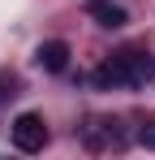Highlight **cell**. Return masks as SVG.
I'll return each mask as SVG.
<instances>
[{
	"label": "cell",
	"instance_id": "obj_4",
	"mask_svg": "<svg viewBox=\"0 0 155 160\" xmlns=\"http://www.w3.org/2000/svg\"><path fill=\"white\" fill-rule=\"evenodd\" d=\"M91 18H95L99 26H108V30H121L129 22V13L121 4H112V0H91Z\"/></svg>",
	"mask_w": 155,
	"mask_h": 160
},
{
	"label": "cell",
	"instance_id": "obj_3",
	"mask_svg": "<svg viewBox=\"0 0 155 160\" xmlns=\"http://www.w3.org/2000/svg\"><path fill=\"white\" fill-rule=\"evenodd\" d=\"M116 61H121V74H125V87H138V82H147V78H151V61H147L142 52H121Z\"/></svg>",
	"mask_w": 155,
	"mask_h": 160
},
{
	"label": "cell",
	"instance_id": "obj_5",
	"mask_svg": "<svg viewBox=\"0 0 155 160\" xmlns=\"http://www.w3.org/2000/svg\"><path fill=\"white\" fill-rule=\"evenodd\" d=\"M95 87H125V74H121V61H116V56L103 61L99 69H95Z\"/></svg>",
	"mask_w": 155,
	"mask_h": 160
},
{
	"label": "cell",
	"instance_id": "obj_2",
	"mask_svg": "<svg viewBox=\"0 0 155 160\" xmlns=\"http://www.w3.org/2000/svg\"><path fill=\"white\" fill-rule=\"evenodd\" d=\"M35 65L48 69V74H60V69L69 65V43H65V39H48V43H39V48H35Z\"/></svg>",
	"mask_w": 155,
	"mask_h": 160
},
{
	"label": "cell",
	"instance_id": "obj_1",
	"mask_svg": "<svg viewBox=\"0 0 155 160\" xmlns=\"http://www.w3.org/2000/svg\"><path fill=\"white\" fill-rule=\"evenodd\" d=\"M13 147L17 152H43L48 147V126L39 112H17L13 121Z\"/></svg>",
	"mask_w": 155,
	"mask_h": 160
},
{
	"label": "cell",
	"instance_id": "obj_6",
	"mask_svg": "<svg viewBox=\"0 0 155 160\" xmlns=\"http://www.w3.org/2000/svg\"><path fill=\"white\" fill-rule=\"evenodd\" d=\"M138 143H142L147 152H155V121H147V126L138 130Z\"/></svg>",
	"mask_w": 155,
	"mask_h": 160
}]
</instances>
